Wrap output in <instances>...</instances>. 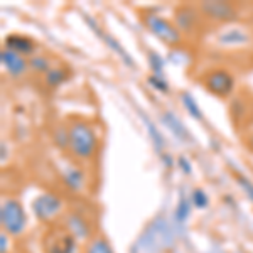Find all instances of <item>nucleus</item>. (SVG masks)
<instances>
[{
	"label": "nucleus",
	"mask_w": 253,
	"mask_h": 253,
	"mask_svg": "<svg viewBox=\"0 0 253 253\" xmlns=\"http://www.w3.org/2000/svg\"><path fill=\"white\" fill-rule=\"evenodd\" d=\"M68 78V71L61 68H51L46 73V84L49 86H59L61 83H64Z\"/></svg>",
	"instance_id": "obj_13"
},
{
	"label": "nucleus",
	"mask_w": 253,
	"mask_h": 253,
	"mask_svg": "<svg viewBox=\"0 0 253 253\" xmlns=\"http://www.w3.org/2000/svg\"><path fill=\"white\" fill-rule=\"evenodd\" d=\"M194 203L198 205L199 208H205L206 206V203H208V199H206V196H205V193H203L201 189H198V191H194Z\"/></svg>",
	"instance_id": "obj_17"
},
{
	"label": "nucleus",
	"mask_w": 253,
	"mask_h": 253,
	"mask_svg": "<svg viewBox=\"0 0 253 253\" xmlns=\"http://www.w3.org/2000/svg\"><path fill=\"white\" fill-rule=\"evenodd\" d=\"M61 208H63L61 199L52 194H42L32 203V210H34L36 216L39 219H42V221H47V219H52L54 216H58Z\"/></svg>",
	"instance_id": "obj_8"
},
{
	"label": "nucleus",
	"mask_w": 253,
	"mask_h": 253,
	"mask_svg": "<svg viewBox=\"0 0 253 253\" xmlns=\"http://www.w3.org/2000/svg\"><path fill=\"white\" fill-rule=\"evenodd\" d=\"M42 248L44 253H75V235L66 226H52L44 235Z\"/></svg>",
	"instance_id": "obj_3"
},
{
	"label": "nucleus",
	"mask_w": 253,
	"mask_h": 253,
	"mask_svg": "<svg viewBox=\"0 0 253 253\" xmlns=\"http://www.w3.org/2000/svg\"><path fill=\"white\" fill-rule=\"evenodd\" d=\"M2 224L9 233L19 235L26 226V216L17 201H5L2 205Z\"/></svg>",
	"instance_id": "obj_4"
},
{
	"label": "nucleus",
	"mask_w": 253,
	"mask_h": 253,
	"mask_svg": "<svg viewBox=\"0 0 253 253\" xmlns=\"http://www.w3.org/2000/svg\"><path fill=\"white\" fill-rule=\"evenodd\" d=\"M5 42H7V47H9L10 51L17 52V54H20V56L31 54L36 47V44L32 42L31 39L24 38V36H17V34L9 36V38L5 39Z\"/></svg>",
	"instance_id": "obj_11"
},
{
	"label": "nucleus",
	"mask_w": 253,
	"mask_h": 253,
	"mask_svg": "<svg viewBox=\"0 0 253 253\" xmlns=\"http://www.w3.org/2000/svg\"><path fill=\"white\" fill-rule=\"evenodd\" d=\"M182 100H184L186 107L189 108V112L193 113L194 117L201 118V113H199V108H198V105H194V101L191 100V96H189V95H184V96H182Z\"/></svg>",
	"instance_id": "obj_16"
},
{
	"label": "nucleus",
	"mask_w": 253,
	"mask_h": 253,
	"mask_svg": "<svg viewBox=\"0 0 253 253\" xmlns=\"http://www.w3.org/2000/svg\"><path fill=\"white\" fill-rule=\"evenodd\" d=\"M69 150L78 159H91L96 154L98 138L89 124L83 120H75L68 126Z\"/></svg>",
	"instance_id": "obj_2"
},
{
	"label": "nucleus",
	"mask_w": 253,
	"mask_h": 253,
	"mask_svg": "<svg viewBox=\"0 0 253 253\" xmlns=\"http://www.w3.org/2000/svg\"><path fill=\"white\" fill-rule=\"evenodd\" d=\"M86 253H112V248H110V245L105 242V240L98 238L88 245Z\"/></svg>",
	"instance_id": "obj_15"
},
{
	"label": "nucleus",
	"mask_w": 253,
	"mask_h": 253,
	"mask_svg": "<svg viewBox=\"0 0 253 253\" xmlns=\"http://www.w3.org/2000/svg\"><path fill=\"white\" fill-rule=\"evenodd\" d=\"M145 24L149 26V29L157 36L159 39H162L167 44H179L181 42V32L175 26L170 22H167L166 19L159 17V15H147Z\"/></svg>",
	"instance_id": "obj_5"
},
{
	"label": "nucleus",
	"mask_w": 253,
	"mask_h": 253,
	"mask_svg": "<svg viewBox=\"0 0 253 253\" xmlns=\"http://www.w3.org/2000/svg\"><path fill=\"white\" fill-rule=\"evenodd\" d=\"M198 26V15L193 7H182L175 12V27L179 32H191Z\"/></svg>",
	"instance_id": "obj_9"
},
{
	"label": "nucleus",
	"mask_w": 253,
	"mask_h": 253,
	"mask_svg": "<svg viewBox=\"0 0 253 253\" xmlns=\"http://www.w3.org/2000/svg\"><path fill=\"white\" fill-rule=\"evenodd\" d=\"M203 81H205V86L218 96H226L235 86V78L224 69H214L208 73Z\"/></svg>",
	"instance_id": "obj_7"
},
{
	"label": "nucleus",
	"mask_w": 253,
	"mask_h": 253,
	"mask_svg": "<svg viewBox=\"0 0 253 253\" xmlns=\"http://www.w3.org/2000/svg\"><path fill=\"white\" fill-rule=\"evenodd\" d=\"M66 228L75 235V238L76 236H81V238H83V236L88 235V224L83 221V218H80V216H76V214H73L68 218Z\"/></svg>",
	"instance_id": "obj_12"
},
{
	"label": "nucleus",
	"mask_w": 253,
	"mask_h": 253,
	"mask_svg": "<svg viewBox=\"0 0 253 253\" xmlns=\"http://www.w3.org/2000/svg\"><path fill=\"white\" fill-rule=\"evenodd\" d=\"M199 9L208 19L218 20V22L223 24H231L238 17L235 5L230 2H203Z\"/></svg>",
	"instance_id": "obj_6"
},
{
	"label": "nucleus",
	"mask_w": 253,
	"mask_h": 253,
	"mask_svg": "<svg viewBox=\"0 0 253 253\" xmlns=\"http://www.w3.org/2000/svg\"><path fill=\"white\" fill-rule=\"evenodd\" d=\"M210 42L221 52H242L253 44V32L243 24H223V27L214 31Z\"/></svg>",
	"instance_id": "obj_1"
},
{
	"label": "nucleus",
	"mask_w": 253,
	"mask_h": 253,
	"mask_svg": "<svg viewBox=\"0 0 253 253\" xmlns=\"http://www.w3.org/2000/svg\"><path fill=\"white\" fill-rule=\"evenodd\" d=\"M2 63H3V66L7 68V71H9L10 75H14V76L22 75V73L27 69V61L24 59V56H20V54H17V52H14V51H10V49L2 51Z\"/></svg>",
	"instance_id": "obj_10"
},
{
	"label": "nucleus",
	"mask_w": 253,
	"mask_h": 253,
	"mask_svg": "<svg viewBox=\"0 0 253 253\" xmlns=\"http://www.w3.org/2000/svg\"><path fill=\"white\" fill-rule=\"evenodd\" d=\"M29 66L32 69H36L38 73H47L49 69V61L46 56H32L31 61H29Z\"/></svg>",
	"instance_id": "obj_14"
}]
</instances>
